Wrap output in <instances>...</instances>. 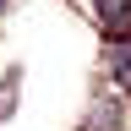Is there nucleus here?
<instances>
[{
    "mask_svg": "<svg viewBox=\"0 0 131 131\" xmlns=\"http://www.w3.org/2000/svg\"><path fill=\"white\" fill-rule=\"evenodd\" d=\"M93 16L109 38H131V0H93Z\"/></svg>",
    "mask_w": 131,
    "mask_h": 131,
    "instance_id": "f257e3e1",
    "label": "nucleus"
},
{
    "mask_svg": "<svg viewBox=\"0 0 131 131\" xmlns=\"http://www.w3.org/2000/svg\"><path fill=\"white\" fill-rule=\"evenodd\" d=\"M0 11H6V0H0Z\"/></svg>",
    "mask_w": 131,
    "mask_h": 131,
    "instance_id": "7ed1b4c3",
    "label": "nucleus"
},
{
    "mask_svg": "<svg viewBox=\"0 0 131 131\" xmlns=\"http://www.w3.org/2000/svg\"><path fill=\"white\" fill-rule=\"evenodd\" d=\"M109 77L120 82V88H131V38H120L109 49Z\"/></svg>",
    "mask_w": 131,
    "mask_h": 131,
    "instance_id": "f03ea898",
    "label": "nucleus"
}]
</instances>
